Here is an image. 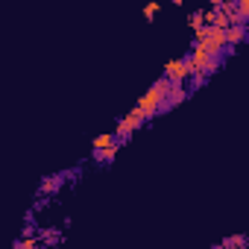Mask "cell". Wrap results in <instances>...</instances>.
<instances>
[{
	"label": "cell",
	"instance_id": "obj_1",
	"mask_svg": "<svg viewBox=\"0 0 249 249\" xmlns=\"http://www.w3.org/2000/svg\"><path fill=\"white\" fill-rule=\"evenodd\" d=\"M167 91H170V82L164 79V76H159L150 88H147V94L138 100V106H135V111L144 117V120H153V117H159L161 111H167Z\"/></svg>",
	"mask_w": 249,
	"mask_h": 249
},
{
	"label": "cell",
	"instance_id": "obj_2",
	"mask_svg": "<svg viewBox=\"0 0 249 249\" xmlns=\"http://www.w3.org/2000/svg\"><path fill=\"white\" fill-rule=\"evenodd\" d=\"M194 47H199V50H205V53H211L217 59H223L226 53H231L226 47V30H217V27H199V30H194Z\"/></svg>",
	"mask_w": 249,
	"mask_h": 249
},
{
	"label": "cell",
	"instance_id": "obj_3",
	"mask_svg": "<svg viewBox=\"0 0 249 249\" xmlns=\"http://www.w3.org/2000/svg\"><path fill=\"white\" fill-rule=\"evenodd\" d=\"M188 59V65H191V71L196 73V76H211V73H217L220 71V65H223V59H217V56H211V53H205V50H199V47H191V53L185 56Z\"/></svg>",
	"mask_w": 249,
	"mask_h": 249
},
{
	"label": "cell",
	"instance_id": "obj_4",
	"mask_svg": "<svg viewBox=\"0 0 249 249\" xmlns=\"http://www.w3.org/2000/svg\"><path fill=\"white\" fill-rule=\"evenodd\" d=\"M144 123H147V120H144V117H141V114L132 108L129 114H123V117L117 120V126H114V132H111V135H114L120 144H126V141H129V138H132V135H135L141 126H144Z\"/></svg>",
	"mask_w": 249,
	"mask_h": 249
},
{
	"label": "cell",
	"instance_id": "obj_5",
	"mask_svg": "<svg viewBox=\"0 0 249 249\" xmlns=\"http://www.w3.org/2000/svg\"><path fill=\"white\" fill-rule=\"evenodd\" d=\"M191 73H194V71H191L188 59L179 56V59H170V62L164 65V73H161V76H164L170 85H185V82L191 79Z\"/></svg>",
	"mask_w": 249,
	"mask_h": 249
},
{
	"label": "cell",
	"instance_id": "obj_6",
	"mask_svg": "<svg viewBox=\"0 0 249 249\" xmlns=\"http://www.w3.org/2000/svg\"><path fill=\"white\" fill-rule=\"evenodd\" d=\"M246 36H249V27H246V24H231V27H226V47L234 53V47H240V44L246 41Z\"/></svg>",
	"mask_w": 249,
	"mask_h": 249
},
{
	"label": "cell",
	"instance_id": "obj_7",
	"mask_svg": "<svg viewBox=\"0 0 249 249\" xmlns=\"http://www.w3.org/2000/svg\"><path fill=\"white\" fill-rule=\"evenodd\" d=\"M120 141L111 135V132H106V135H100V138H94V144H91V156H100V153H106V150H111V147H117ZM123 147V144H120Z\"/></svg>",
	"mask_w": 249,
	"mask_h": 249
},
{
	"label": "cell",
	"instance_id": "obj_8",
	"mask_svg": "<svg viewBox=\"0 0 249 249\" xmlns=\"http://www.w3.org/2000/svg\"><path fill=\"white\" fill-rule=\"evenodd\" d=\"M188 97H191V94H188V85H170V91H167V108L185 103Z\"/></svg>",
	"mask_w": 249,
	"mask_h": 249
},
{
	"label": "cell",
	"instance_id": "obj_9",
	"mask_svg": "<svg viewBox=\"0 0 249 249\" xmlns=\"http://www.w3.org/2000/svg\"><path fill=\"white\" fill-rule=\"evenodd\" d=\"M214 249H246V237L243 234H234V237H226L220 246H214Z\"/></svg>",
	"mask_w": 249,
	"mask_h": 249
},
{
	"label": "cell",
	"instance_id": "obj_10",
	"mask_svg": "<svg viewBox=\"0 0 249 249\" xmlns=\"http://www.w3.org/2000/svg\"><path fill=\"white\" fill-rule=\"evenodd\" d=\"M59 185H62V176H50V179H44L41 182V194H53V191H59Z\"/></svg>",
	"mask_w": 249,
	"mask_h": 249
},
{
	"label": "cell",
	"instance_id": "obj_11",
	"mask_svg": "<svg viewBox=\"0 0 249 249\" xmlns=\"http://www.w3.org/2000/svg\"><path fill=\"white\" fill-rule=\"evenodd\" d=\"M159 12H161V3H147V6H144V18H147V21H153Z\"/></svg>",
	"mask_w": 249,
	"mask_h": 249
}]
</instances>
